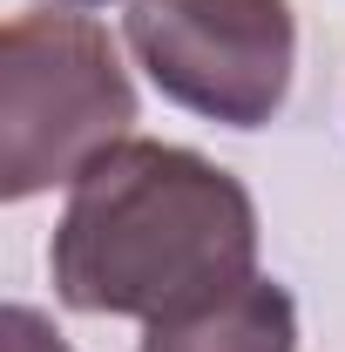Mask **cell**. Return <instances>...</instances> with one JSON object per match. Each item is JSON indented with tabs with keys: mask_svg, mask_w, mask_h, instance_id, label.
I'll return each instance as SVG.
<instances>
[{
	"mask_svg": "<svg viewBox=\"0 0 345 352\" xmlns=\"http://www.w3.org/2000/svg\"><path fill=\"white\" fill-rule=\"evenodd\" d=\"M47 271L68 311L183 318L258 278V204L223 163L129 135L68 183Z\"/></svg>",
	"mask_w": 345,
	"mask_h": 352,
	"instance_id": "6da1fadb",
	"label": "cell"
},
{
	"mask_svg": "<svg viewBox=\"0 0 345 352\" xmlns=\"http://www.w3.org/2000/svg\"><path fill=\"white\" fill-rule=\"evenodd\" d=\"M0 346L7 352H68V339H61L34 305H7L0 311Z\"/></svg>",
	"mask_w": 345,
	"mask_h": 352,
	"instance_id": "5b68a950",
	"label": "cell"
},
{
	"mask_svg": "<svg viewBox=\"0 0 345 352\" xmlns=\"http://www.w3.org/2000/svg\"><path fill=\"white\" fill-rule=\"evenodd\" d=\"M122 41L176 109L264 129L298 75L291 0H129Z\"/></svg>",
	"mask_w": 345,
	"mask_h": 352,
	"instance_id": "3957f363",
	"label": "cell"
},
{
	"mask_svg": "<svg viewBox=\"0 0 345 352\" xmlns=\"http://www.w3.org/2000/svg\"><path fill=\"white\" fill-rule=\"evenodd\" d=\"M135 129V82L102 21L27 7L0 28V197L75 183Z\"/></svg>",
	"mask_w": 345,
	"mask_h": 352,
	"instance_id": "7a4b0ae2",
	"label": "cell"
},
{
	"mask_svg": "<svg viewBox=\"0 0 345 352\" xmlns=\"http://www.w3.org/2000/svg\"><path fill=\"white\" fill-rule=\"evenodd\" d=\"M142 352H298V305L278 278H251L216 305L156 318Z\"/></svg>",
	"mask_w": 345,
	"mask_h": 352,
	"instance_id": "277c9868",
	"label": "cell"
},
{
	"mask_svg": "<svg viewBox=\"0 0 345 352\" xmlns=\"http://www.w3.org/2000/svg\"><path fill=\"white\" fill-rule=\"evenodd\" d=\"M68 7H102V0H68Z\"/></svg>",
	"mask_w": 345,
	"mask_h": 352,
	"instance_id": "8992f818",
	"label": "cell"
}]
</instances>
